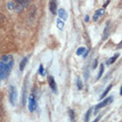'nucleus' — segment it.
<instances>
[{"mask_svg":"<svg viewBox=\"0 0 122 122\" xmlns=\"http://www.w3.org/2000/svg\"><path fill=\"white\" fill-rule=\"evenodd\" d=\"M14 63H6L0 61V79L6 77L10 74Z\"/></svg>","mask_w":122,"mask_h":122,"instance_id":"1","label":"nucleus"},{"mask_svg":"<svg viewBox=\"0 0 122 122\" xmlns=\"http://www.w3.org/2000/svg\"><path fill=\"white\" fill-rule=\"evenodd\" d=\"M17 96H18V93L16 87H15L14 86H10V90H9V100L10 104L13 106H15L17 100Z\"/></svg>","mask_w":122,"mask_h":122,"instance_id":"2","label":"nucleus"},{"mask_svg":"<svg viewBox=\"0 0 122 122\" xmlns=\"http://www.w3.org/2000/svg\"><path fill=\"white\" fill-rule=\"evenodd\" d=\"M112 101H113V98H112V96H110L107 97V98H106V99H104L103 101H102L101 102H100L99 104H98L95 106V114H96L98 112V109H102L104 107H106L109 104H110L111 103H112Z\"/></svg>","mask_w":122,"mask_h":122,"instance_id":"3","label":"nucleus"},{"mask_svg":"<svg viewBox=\"0 0 122 122\" xmlns=\"http://www.w3.org/2000/svg\"><path fill=\"white\" fill-rule=\"evenodd\" d=\"M37 107V103H36L35 97L33 94H31L28 97V109L31 112H33L36 110Z\"/></svg>","mask_w":122,"mask_h":122,"instance_id":"4","label":"nucleus"},{"mask_svg":"<svg viewBox=\"0 0 122 122\" xmlns=\"http://www.w3.org/2000/svg\"><path fill=\"white\" fill-rule=\"evenodd\" d=\"M17 4H15V10L17 12H21L25 8L28 6V5L30 3V1L28 0H21V1H15Z\"/></svg>","mask_w":122,"mask_h":122,"instance_id":"5","label":"nucleus"},{"mask_svg":"<svg viewBox=\"0 0 122 122\" xmlns=\"http://www.w3.org/2000/svg\"><path fill=\"white\" fill-rule=\"evenodd\" d=\"M28 76L26 77L25 80L23 83V86L22 88V104L24 106L26 103V97H27V90H28Z\"/></svg>","mask_w":122,"mask_h":122,"instance_id":"6","label":"nucleus"},{"mask_svg":"<svg viewBox=\"0 0 122 122\" xmlns=\"http://www.w3.org/2000/svg\"><path fill=\"white\" fill-rule=\"evenodd\" d=\"M47 80H48L49 85L50 86L51 89L52 90V92L54 93H57V92H58V88H57V84H56L54 77H52V76H48Z\"/></svg>","mask_w":122,"mask_h":122,"instance_id":"7","label":"nucleus"},{"mask_svg":"<svg viewBox=\"0 0 122 122\" xmlns=\"http://www.w3.org/2000/svg\"><path fill=\"white\" fill-rule=\"evenodd\" d=\"M57 2L56 1L52 0L49 1V10L53 15H56L57 14Z\"/></svg>","mask_w":122,"mask_h":122,"instance_id":"8","label":"nucleus"},{"mask_svg":"<svg viewBox=\"0 0 122 122\" xmlns=\"http://www.w3.org/2000/svg\"><path fill=\"white\" fill-rule=\"evenodd\" d=\"M104 14H105V10L104 8H99L98 10H97L94 15H93V20L95 22H97L98 20L99 17L104 15Z\"/></svg>","mask_w":122,"mask_h":122,"instance_id":"9","label":"nucleus"},{"mask_svg":"<svg viewBox=\"0 0 122 122\" xmlns=\"http://www.w3.org/2000/svg\"><path fill=\"white\" fill-rule=\"evenodd\" d=\"M58 15H59V17L60 19H61L62 20H65V21L67 20L68 17V13H67L66 10H65L64 8H60V9H59L58 11Z\"/></svg>","mask_w":122,"mask_h":122,"instance_id":"10","label":"nucleus"},{"mask_svg":"<svg viewBox=\"0 0 122 122\" xmlns=\"http://www.w3.org/2000/svg\"><path fill=\"white\" fill-rule=\"evenodd\" d=\"M109 31H110V24H109V21L106 23V25L105 26L104 30V32H103V38L102 40H105L107 38L109 35Z\"/></svg>","mask_w":122,"mask_h":122,"instance_id":"11","label":"nucleus"},{"mask_svg":"<svg viewBox=\"0 0 122 122\" xmlns=\"http://www.w3.org/2000/svg\"><path fill=\"white\" fill-rule=\"evenodd\" d=\"M119 56H120V54H119V53L115 54L114 55H113L112 57H111V58L106 61V64L107 65H111L112 64V63H114L116 61V60L118 59Z\"/></svg>","mask_w":122,"mask_h":122,"instance_id":"12","label":"nucleus"},{"mask_svg":"<svg viewBox=\"0 0 122 122\" xmlns=\"http://www.w3.org/2000/svg\"><path fill=\"white\" fill-rule=\"evenodd\" d=\"M28 61V57H24L21 61H20V63H19V70L20 71H23L26 66L27 63Z\"/></svg>","mask_w":122,"mask_h":122,"instance_id":"13","label":"nucleus"},{"mask_svg":"<svg viewBox=\"0 0 122 122\" xmlns=\"http://www.w3.org/2000/svg\"><path fill=\"white\" fill-rule=\"evenodd\" d=\"M56 26L57 28L61 31H62L63 30L65 26V22L64 21H63L61 19H60V18H58L56 19Z\"/></svg>","mask_w":122,"mask_h":122,"instance_id":"14","label":"nucleus"},{"mask_svg":"<svg viewBox=\"0 0 122 122\" xmlns=\"http://www.w3.org/2000/svg\"><path fill=\"white\" fill-rule=\"evenodd\" d=\"M112 87V84H110V85H109V86H107V88H106V89L105 90V91L104 92V93H102V95H101V97H100V100H102V99H103V98H104L107 95L108 93L109 92V91L111 90Z\"/></svg>","mask_w":122,"mask_h":122,"instance_id":"15","label":"nucleus"},{"mask_svg":"<svg viewBox=\"0 0 122 122\" xmlns=\"http://www.w3.org/2000/svg\"><path fill=\"white\" fill-rule=\"evenodd\" d=\"M92 111H93L92 107H90V108L87 111V112H86L85 116H84V122H89L90 116H91V114H92Z\"/></svg>","mask_w":122,"mask_h":122,"instance_id":"16","label":"nucleus"},{"mask_svg":"<svg viewBox=\"0 0 122 122\" xmlns=\"http://www.w3.org/2000/svg\"><path fill=\"white\" fill-rule=\"evenodd\" d=\"M104 66L103 63H101L100 65V68H99V72H98V76H97V80H98L101 78V77L103 76V74H104Z\"/></svg>","mask_w":122,"mask_h":122,"instance_id":"17","label":"nucleus"},{"mask_svg":"<svg viewBox=\"0 0 122 122\" xmlns=\"http://www.w3.org/2000/svg\"><path fill=\"white\" fill-rule=\"evenodd\" d=\"M86 51V49L85 47H79L77 49V51H76V54L77 56H81L82 54H84Z\"/></svg>","mask_w":122,"mask_h":122,"instance_id":"18","label":"nucleus"},{"mask_svg":"<svg viewBox=\"0 0 122 122\" xmlns=\"http://www.w3.org/2000/svg\"><path fill=\"white\" fill-rule=\"evenodd\" d=\"M68 114H69V116H70V119L71 120V122H75V120H76V114H75L74 111L73 109H69V111H68Z\"/></svg>","mask_w":122,"mask_h":122,"instance_id":"19","label":"nucleus"},{"mask_svg":"<svg viewBox=\"0 0 122 122\" xmlns=\"http://www.w3.org/2000/svg\"><path fill=\"white\" fill-rule=\"evenodd\" d=\"M77 89L79 90H82V88H83V84H82V81L79 77H78L77 81Z\"/></svg>","mask_w":122,"mask_h":122,"instance_id":"20","label":"nucleus"},{"mask_svg":"<svg viewBox=\"0 0 122 122\" xmlns=\"http://www.w3.org/2000/svg\"><path fill=\"white\" fill-rule=\"evenodd\" d=\"M15 4L14 1H9L7 3V7H8V10H13L15 9Z\"/></svg>","mask_w":122,"mask_h":122,"instance_id":"21","label":"nucleus"},{"mask_svg":"<svg viewBox=\"0 0 122 122\" xmlns=\"http://www.w3.org/2000/svg\"><path fill=\"white\" fill-rule=\"evenodd\" d=\"M38 72H39V74L42 76H45V75H46V71H45V69H44V66H43L42 64L40 65V66H39Z\"/></svg>","mask_w":122,"mask_h":122,"instance_id":"22","label":"nucleus"},{"mask_svg":"<svg viewBox=\"0 0 122 122\" xmlns=\"http://www.w3.org/2000/svg\"><path fill=\"white\" fill-rule=\"evenodd\" d=\"M98 65V60L95 59V61H94V63H93V68L95 69V68H96V67Z\"/></svg>","mask_w":122,"mask_h":122,"instance_id":"23","label":"nucleus"},{"mask_svg":"<svg viewBox=\"0 0 122 122\" xmlns=\"http://www.w3.org/2000/svg\"><path fill=\"white\" fill-rule=\"evenodd\" d=\"M102 118V115H99V116H97V118H95V119L92 122H98V121L100 120V118Z\"/></svg>","mask_w":122,"mask_h":122,"instance_id":"24","label":"nucleus"},{"mask_svg":"<svg viewBox=\"0 0 122 122\" xmlns=\"http://www.w3.org/2000/svg\"><path fill=\"white\" fill-rule=\"evenodd\" d=\"M89 20H90V16L88 15H86L85 17H84V21L86 22H89Z\"/></svg>","mask_w":122,"mask_h":122,"instance_id":"25","label":"nucleus"},{"mask_svg":"<svg viewBox=\"0 0 122 122\" xmlns=\"http://www.w3.org/2000/svg\"><path fill=\"white\" fill-rule=\"evenodd\" d=\"M109 3H110V1H107L105 3H104V5H103V7H104V8H106V6H107L109 4Z\"/></svg>","mask_w":122,"mask_h":122,"instance_id":"26","label":"nucleus"},{"mask_svg":"<svg viewBox=\"0 0 122 122\" xmlns=\"http://www.w3.org/2000/svg\"><path fill=\"white\" fill-rule=\"evenodd\" d=\"M88 51H86V52L84 54V56H84V58H86V56H87V55H88Z\"/></svg>","mask_w":122,"mask_h":122,"instance_id":"27","label":"nucleus"},{"mask_svg":"<svg viewBox=\"0 0 122 122\" xmlns=\"http://www.w3.org/2000/svg\"><path fill=\"white\" fill-rule=\"evenodd\" d=\"M120 95H122V87H120Z\"/></svg>","mask_w":122,"mask_h":122,"instance_id":"28","label":"nucleus"}]
</instances>
